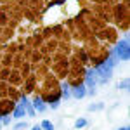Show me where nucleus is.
I'll list each match as a JSON object with an SVG mask.
<instances>
[{
  "mask_svg": "<svg viewBox=\"0 0 130 130\" xmlns=\"http://www.w3.org/2000/svg\"><path fill=\"white\" fill-rule=\"evenodd\" d=\"M31 106H33L35 113H43V111L47 109V106H45V102H43L42 97H35V101L31 102Z\"/></svg>",
  "mask_w": 130,
  "mask_h": 130,
  "instance_id": "obj_4",
  "label": "nucleus"
},
{
  "mask_svg": "<svg viewBox=\"0 0 130 130\" xmlns=\"http://www.w3.org/2000/svg\"><path fill=\"white\" fill-rule=\"evenodd\" d=\"M24 128H28V123L26 121H19V123L14 125V130H24Z\"/></svg>",
  "mask_w": 130,
  "mask_h": 130,
  "instance_id": "obj_10",
  "label": "nucleus"
},
{
  "mask_svg": "<svg viewBox=\"0 0 130 130\" xmlns=\"http://www.w3.org/2000/svg\"><path fill=\"white\" fill-rule=\"evenodd\" d=\"M31 130H42V128H40V125H35V127H33Z\"/></svg>",
  "mask_w": 130,
  "mask_h": 130,
  "instance_id": "obj_15",
  "label": "nucleus"
},
{
  "mask_svg": "<svg viewBox=\"0 0 130 130\" xmlns=\"http://www.w3.org/2000/svg\"><path fill=\"white\" fill-rule=\"evenodd\" d=\"M61 92H62V97H64V101H68L71 97V89H70V85L66 83V82H62L61 83Z\"/></svg>",
  "mask_w": 130,
  "mask_h": 130,
  "instance_id": "obj_7",
  "label": "nucleus"
},
{
  "mask_svg": "<svg viewBox=\"0 0 130 130\" xmlns=\"http://www.w3.org/2000/svg\"><path fill=\"white\" fill-rule=\"evenodd\" d=\"M116 57H118V61H128L130 57V47H128V35L123 38V40H120L118 43H116V47H115V52H113Z\"/></svg>",
  "mask_w": 130,
  "mask_h": 130,
  "instance_id": "obj_1",
  "label": "nucleus"
},
{
  "mask_svg": "<svg viewBox=\"0 0 130 130\" xmlns=\"http://www.w3.org/2000/svg\"><path fill=\"white\" fill-rule=\"evenodd\" d=\"M21 104L24 106V109H26V115L30 116V118H33L37 113H35V109H33V106H31V102L28 99H26V95H23V99H21Z\"/></svg>",
  "mask_w": 130,
  "mask_h": 130,
  "instance_id": "obj_5",
  "label": "nucleus"
},
{
  "mask_svg": "<svg viewBox=\"0 0 130 130\" xmlns=\"http://www.w3.org/2000/svg\"><path fill=\"white\" fill-rule=\"evenodd\" d=\"M87 109H89V111H97V109H102V104H90Z\"/></svg>",
  "mask_w": 130,
  "mask_h": 130,
  "instance_id": "obj_11",
  "label": "nucleus"
},
{
  "mask_svg": "<svg viewBox=\"0 0 130 130\" xmlns=\"http://www.w3.org/2000/svg\"><path fill=\"white\" fill-rule=\"evenodd\" d=\"M87 89H95V85H97V80H95V73L94 70H89L87 71V76H85V83H83Z\"/></svg>",
  "mask_w": 130,
  "mask_h": 130,
  "instance_id": "obj_2",
  "label": "nucleus"
},
{
  "mask_svg": "<svg viewBox=\"0 0 130 130\" xmlns=\"http://www.w3.org/2000/svg\"><path fill=\"white\" fill-rule=\"evenodd\" d=\"M12 116H14L16 120H21L23 116H26V109H24V106H23L21 102L18 104V106H16V108H14V113H12Z\"/></svg>",
  "mask_w": 130,
  "mask_h": 130,
  "instance_id": "obj_6",
  "label": "nucleus"
},
{
  "mask_svg": "<svg viewBox=\"0 0 130 130\" xmlns=\"http://www.w3.org/2000/svg\"><path fill=\"white\" fill-rule=\"evenodd\" d=\"M0 121H2V125H10V116H7V115H4Z\"/></svg>",
  "mask_w": 130,
  "mask_h": 130,
  "instance_id": "obj_12",
  "label": "nucleus"
},
{
  "mask_svg": "<svg viewBox=\"0 0 130 130\" xmlns=\"http://www.w3.org/2000/svg\"><path fill=\"white\" fill-rule=\"evenodd\" d=\"M118 87H120L121 90H128V80H123L120 85H118Z\"/></svg>",
  "mask_w": 130,
  "mask_h": 130,
  "instance_id": "obj_13",
  "label": "nucleus"
},
{
  "mask_svg": "<svg viewBox=\"0 0 130 130\" xmlns=\"http://www.w3.org/2000/svg\"><path fill=\"white\" fill-rule=\"evenodd\" d=\"M87 125V120L85 118H78V120L75 121V128H83Z\"/></svg>",
  "mask_w": 130,
  "mask_h": 130,
  "instance_id": "obj_9",
  "label": "nucleus"
},
{
  "mask_svg": "<svg viewBox=\"0 0 130 130\" xmlns=\"http://www.w3.org/2000/svg\"><path fill=\"white\" fill-rule=\"evenodd\" d=\"M118 130H128V127H121V128H118Z\"/></svg>",
  "mask_w": 130,
  "mask_h": 130,
  "instance_id": "obj_16",
  "label": "nucleus"
},
{
  "mask_svg": "<svg viewBox=\"0 0 130 130\" xmlns=\"http://www.w3.org/2000/svg\"><path fill=\"white\" fill-rule=\"evenodd\" d=\"M59 104H61V101H59V99H56L54 102H52V104H50V108H52V109H57V108H59Z\"/></svg>",
  "mask_w": 130,
  "mask_h": 130,
  "instance_id": "obj_14",
  "label": "nucleus"
},
{
  "mask_svg": "<svg viewBox=\"0 0 130 130\" xmlns=\"http://www.w3.org/2000/svg\"><path fill=\"white\" fill-rule=\"evenodd\" d=\"M71 95H73V97H76V99H83V97L87 95V87L82 83V85H78V87L71 89Z\"/></svg>",
  "mask_w": 130,
  "mask_h": 130,
  "instance_id": "obj_3",
  "label": "nucleus"
},
{
  "mask_svg": "<svg viewBox=\"0 0 130 130\" xmlns=\"http://www.w3.org/2000/svg\"><path fill=\"white\" fill-rule=\"evenodd\" d=\"M40 128L42 130H54V123H52L50 120H43L40 123Z\"/></svg>",
  "mask_w": 130,
  "mask_h": 130,
  "instance_id": "obj_8",
  "label": "nucleus"
}]
</instances>
